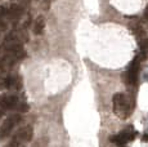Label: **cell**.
Listing matches in <instances>:
<instances>
[{"mask_svg":"<svg viewBox=\"0 0 148 147\" xmlns=\"http://www.w3.org/2000/svg\"><path fill=\"white\" fill-rule=\"evenodd\" d=\"M112 106H113V112L116 116L126 119L132 114V104L130 101L124 93H116L112 98Z\"/></svg>","mask_w":148,"mask_h":147,"instance_id":"cell-1","label":"cell"},{"mask_svg":"<svg viewBox=\"0 0 148 147\" xmlns=\"http://www.w3.org/2000/svg\"><path fill=\"white\" fill-rule=\"evenodd\" d=\"M135 137H136V132L133 128H127L126 131L113 135V137L111 138V141H112L113 143H116L117 146H124V145H126L127 142L133 141Z\"/></svg>","mask_w":148,"mask_h":147,"instance_id":"cell-2","label":"cell"},{"mask_svg":"<svg viewBox=\"0 0 148 147\" xmlns=\"http://www.w3.org/2000/svg\"><path fill=\"white\" fill-rule=\"evenodd\" d=\"M139 70H140V61H139V57H138L129 65V69H127V72H126V80L130 85H135L138 83Z\"/></svg>","mask_w":148,"mask_h":147,"instance_id":"cell-3","label":"cell"},{"mask_svg":"<svg viewBox=\"0 0 148 147\" xmlns=\"http://www.w3.org/2000/svg\"><path fill=\"white\" fill-rule=\"evenodd\" d=\"M19 121H21V116H19V115H13V116L8 117L7 120L4 121L3 126H1V132H0V135H1V137H7V135L9 134L10 132H12V129L17 125V124L19 123Z\"/></svg>","mask_w":148,"mask_h":147,"instance_id":"cell-4","label":"cell"},{"mask_svg":"<svg viewBox=\"0 0 148 147\" xmlns=\"http://www.w3.org/2000/svg\"><path fill=\"white\" fill-rule=\"evenodd\" d=\"M18 103V98L16 95H5V97L0 98V107L5 110H10L17 106Z\"/></svg>","mask_w":148,"mask_h":147,"instance_id":"cell-5","label":"cell"},{"mask_svg":"<svg viewBox=\"0 0 148 147\" xmlns=\"http://www.w3.org/2000/svg\"><path fill=\"white\" fill-rule=\"evenodd\" d=\"M44 29H45V19H44V17L40 16L36 18L35 23H34V32L36 35H41L44 32Z\"/></svg>","mask_w":148,"mask_h":147,"instance_id":"cell-6","label":"cell"},{"mask_svg":"<svg viewBox=\"0 0 148 147\" xmlns=\"http://www.w3.org/2000/svg\"><path fill=\"white\" fill-rule=\"evenodd\" d=\"M19 137H21V139H23L25 142H30L31 139H32L34 137V129L31 125H27L26 128H23L19 133Z\"/></svg>","mask_w":148,"mask_h":147,"instance_id":"cell-7","label":"cell"},{"mask_svg":"<svg viewBox=\"0 0 148 147\" xmlns=\"http://www.w3.org/2000/svg\"><path fill=\"white\" fill-rule=\"evenodd\" d=\"M139 48H140V52H142V56H146L148 54V39H143L139 44Z\"/></svg>","mask_w":148,"mask_h":147,"instance_id":"cell-8","label":"cell"},{"mask_svg":"<svg viewBox=\"0 0 148 147\" xmlns=\"http://www.w3.org/2000/svg\"><path fill=\"white\" fill-rule=\"evenodd\" d=\"M19 110H21V111H25V112L28 111V104L22 103V104H21V109H19Z\"/></svg>","mask_w":148,"mask_h":147,"instance_id":"cell-9","label":"cell"},{"mask_svg":"<svg viewBox=\"0 0 148 147\" xmlns=\"http://www.w3.org/2000/svg\"><path fill=\"white\" fill-rule=\"evenodd\" d=\"M5 13H7V9H5L3 5H0V17H3V16H5Z\"/></svg>","mask_w":148,"mask_h":147,"instance_id":"cell-10","label":"cell"},{"mask_svg":"<svg viewBox=\"0 0 148 147\" xmlns=\"http://www.w3.org/2000/svg\"><path fill=\"white\" fill-rule=\"evenodd\" d=\"M144 16H146V18H147V19H148V9H147V10H146V13H144Z\"/></svg>","mask_w":148,"mask_h":147,"instance_id":"cell-11","label":"cell"}]
</instances>
